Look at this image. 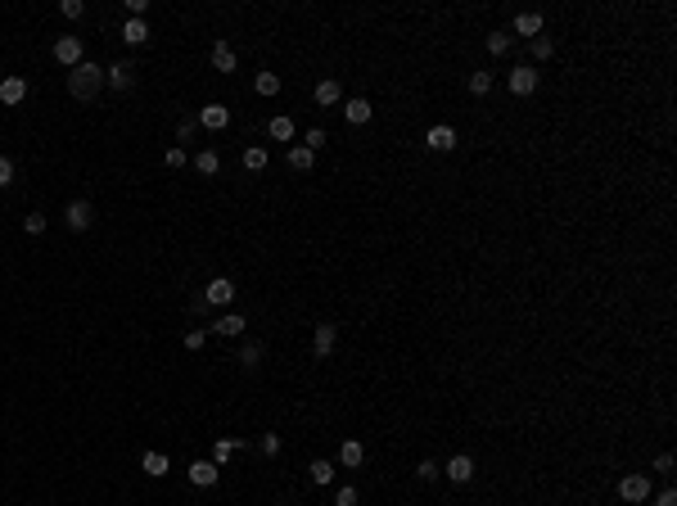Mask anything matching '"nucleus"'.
Segmentation results:
<instances>
[{
	"mask_svg": "<svg viewBox=\"0 0 677 506\" xmlns=\"http://www.w3.org/2000/svg\"><path fill=\"white\" fill-rule=\"evenodd\" d=\"M104 86H109V91H131V86H136V64L118 59L113 68H104Z\"/></svg>",
	"mask_w": 677,
	"mask_h": 506,
	"instance_id": "2",
	"label": "nucleus"
},
{
	"mask_svg": "<svg viewBox=\"0 0 677 506\" xmlns=\"http://www.w3.org/2000/svg\"><path fill=\"white\" fill-rule=\"evenodd\" d=\"M335 343H339V326L321 321L317 335H312V352H317V357H330V352H335Z\"/></svg>",
	"mask_w": 677,
	"mask_h": 506,
	"instance_id": "10",
	"label": "nucleus"
},
{
	"mask_svg": "<svg viewBox=\"0 0 677 506\" xmlns=\"http://www.w3.org/2000/svg\"><path fill=\"white\" fill-rule=\"evenodd\" d=\"M262 352H266V348H262L257 339L244 343V348H240V366H244V371H257V366H262Z\"/></svg>",
	"mask_w": 677,
	"mask_h": 506,
	"instance_id": "25",
	"label": "nucleus"
},
{
	"mask_svg": "<svg viewBox=\"0 0 677 506\" xmlns=\"http://www.w3.org/2000/svg\"><path fill=\"white\" fill-rule=\"evenodd\" d=\"M140 466H145V475H149V479H163V475L172 470L163 452H145V456H140Z\"/></svg>",
	"mask_w": 677,
	"mask_h": 506,
	"instance_id": "23",
	"label": "nucleus"
},
{
	"mask_svg": "<svg viewBox=\"0 0 677 506\" xmlns=\"http://www.w3.org/2000/svg\"><path fill=\"white\" fill-rule=\"evenodd\" d=\"M538 68H528V64H519V68H510V91L515 95H533L538 91Z\"/></svg>",
	"mask_w": 677,
	"mask_h": 506,
	"instance_id": "11",
	"label": "nucleus"
},
{
	"mask_svg": "<svg viewBox=\"0 0 677 506\" xmlns=\"http://www.w3.org/2000/svg\"><path fill=\"white\" fill-rule=\"evenodd\" d=\"M23 100H27L23 77H0V104H23Z\"/></svg>",
	"mask_w": 677,
	"mask_h": 506,
	"instance_id": "13",
	"label": "nucleus"
},
{
	"mask_svg": "<svg viewBox=\"0 0 677 506\" xmlns=\"http://www.w3.org/2000/svg\"><path fill=\"white\" fill-rule=\"evenodd\" d=\"M307 475H312V484H321V489H326V484H335V466H330L326 456H321V461H312Z\"/></svg>",
	"mask_w": 677,
	"mask_h": 506,
	"instance_id": "26",
	"label": "nucleus"
},
{
	"mask_svg": "<svg viewBox=\"0 0 677 506\" xmlns=\"http://www.w3.org/2000/svg\"><path fill=\"white\" fill-rule=\"evenodd\" d=\"M343 118H348V122H357V127H361V122H370V118H375V109H370V100H348V104H343Z\"/></svg>",
	"mask_w": 677,
	"mask_h": 506,
	"instance_id": "22",
	"label": "nucleus"
},
{
	"mask_svg": "<svg viewBox=\"0 0 677 506\" xmlns=\"http://www.w3.org/2000/svg\"><path fill=\"white\" fill-rule=\"evenodd\" d=\"M438 475H443V466H434V461H429V456H425L420 466H416V479H425V484H434Z\"/></svg>",
	"mask_w": 677,
	"mask_h": 506,
	"instance_id": "33",
	"label": "nucleus"
},
{
	"mask_svg": "<svg viewBox=\"0 0 677 506\" xmlns=\"http://www.w3.org/2000/svg\"><path fill=\"white\" fill-rule=\"evenodd\" d=\"M54 59H59L63 68H77V64L86 59V54H82V41H77V36H59V41H54Z\"/></svg>",
	"mask_w": 677,
	"mask_h": 506,
	"instance_id": "6",
	"label": "nucleus"
},
{
	"mask_svg": "<svg viewBox=\"0 0 677 506\" xmlns=\"http://www.w3.org/2000/svg\"><path fill=\"white\" fill-rule=\"evenodd\" d=\"M59 14H63V18H82V14H86V5H82V0H63Z\"/></svg>",
	"mask_w": 677,
	"mask_h": 506,
	"instance_id": "37",
	"label": "nucleus"
},
{
	"mask_svg": "<svg viewBox=\"0 0 677 506\" xmlns=\"http://www.w3.org/2000/svg\"><path fill=\"white\" fill-rule=\"evenodd\" d=\"M217 475H222V466H213V461H195V466H190V484H199V489H213Z\"/></svg>",
	"mask_w": 677,
	"mask_h": 506,
	"instance_id": "15",
	"label": "nucleus"
},
{
	"mask_svg": "<svg viewBox=\"0 0 677 506\" xmlns=\"http://www.w3.org/2000/svg\"><path fill=\"white\" fill-rule=\"evenodd\" d=\"M510 45H515V36H510V32H488V54H497V59H501V54H506Z\"/></svg>",
	"mask_w": 677,
	"mask_h": 506,
	"instance_id": "28",
	"label": "nucleus"
},
{
	"mask_svg": "<svg viewBox=\"0 0 677 506\" xmlns=\"http://www.w3.org/2000/svg\"><path fill=\"white\" fill-rule=\"evenodd\" d=\"M307 149H312V154H317V149H326V131H321V127L307 131Z\"/></svg>",
	"mask_w": 677,
	"mask_h": 506,
	"instance_id": "40",
	"label": "nucleus"
},
{
	"mask_svg": "<svg viewBox=\"0 0 677 506\" xmlns=\"http://www.w3.org/2000/svg\"><path fill=\"white\" fill-rule=\"evenodd\" d=\"M294 131H298V127H294L289 113H275V118L266 122V136H271V140H289V145H294Z\"/></svg>",
	"mask_w": 677,
	"mask_h": 506,
	"instance_id": "16",
	"label": "nucleus"
},
{
	"mask_svg": "<svg viewBox=\"0 0 677 506\" xmlns=\"http://www.w3.org/2000/svg\"><path fill=\"white\" fill-rule=\"evenodd\" d=\"M199 127H208V131L231 127V109H226V104H204V109H199Z\"/></svg>",
	"mask_w": 677,
	"mask_h": 506,
	"instance_id": "9",
	"label": "nucleus"
},
{
	"mask_svg": "<svg viewBox=\"0 0 677 506\" xmlns=\"http://www.w3.org/2000/svg\"><path fill=\"white\" fill-rule=\"evenodd\" d=\"M127 9H131V18H145L149 5H145V0H127Z\"/></svg>",
	"mask_w": 677,
	"mask_h": 506,
	"instance_id": "45",
	"label": "nucleus"
},
{
	"mask_svg": "<svg viewBox=\"0 0 677 506\" xmlns=\"http://www.w3.org/2000/svg\"><path fill=\"white\" fill-rule=\"evenodd\" d=\"M618 498L623 502H651V479H646V475H627L623 484H618Z\"/></svg>",
	"mask_w": 677,
	"mask_h": 506,
	"instance_id": "4",
	"label": "nucleus"
},
{
	"mask_svg": "<svg viewBox=\"0 0 677 506\" xmlns=\"http://www.w3.org/2000/svg\"><path fill=\"white\" fill-rule=\"evenodd\" d=\"M339 82L335 77H326V82H317V91H312V100H317L321 104V109H330V104H339Z\"/></svg>",
	"mask_w": 677,
	"mask_h": 506,
	"instance_id": "18",
	"label": "nucleus"
},
{
	"mask_svg": "<svg viewBox=\"0 0 677 506\" xmlns=\"http://www.w3.org/2000/svg\"><path fill=\"white\" fill-rule=\"evenodd\" d=\"M357 502H361V493L352 489V484H343V489L335 493V506H357Z\"/></svg>",
	"mask_w": 677,
	"mask_h": 506,
	"instance_id": "34",
	"label": "nucleus"
},
{
	"mask_svg": "<svg viewBox=\"0 0 677 506\" xmlns=\"http://www.w3.org/2000/svg\"><path fill=\"white\" fill-rule=\"evenodd\" d=\"M190 312H195V317H204V312H208V299H204V294H199V299H190Z\"/></svg>",
	"mask_w": 677,
	"mask_h": 506,
	"instance_id": "46",
	"label": "nucleus"
},
{
	"mask_svg": "<svg viewBox=\"0 0 677 506\" xmlns=\"http://www.w3.org/2000/svg\"><path fill=\"white\" fill-rule=\"evenodd\" d=\"M240 447H244L240 438H217V443H213V456H208V461H213V466H226L235 452H240Z\"/></svg>",
	"mask_w": 677,
	"mask_h": 506,
	"instance_id": "19",
	"label": "nucleus"
},
{
	"mask_svg": "<svg viewBox=\"0 0 677 506\" xmlns=\"http://www.w3.org/2000/svg\"><path fill=\"white\" fill-rule=\"evenodd\" d=\"M528 50H533V59H538V64H547L551 54H556V45H551V36H533Z\"/></svg>",
	"mask_w": 677,
	"mask_h": 506,
	"instance_id": "29",
	"label": "nucleus"
},
{
	"mask_svg": "<svg viewBox=\"0 0 677 506\" xmlns=\"http://www.w3.org/2000/svg\"><path fill=\"white\" fill-rule=\"evenodd\" d=\"M163 163H167V168H185V149H181V145H172L167 154H163Z\"/></svg>",
	"mask_w": 677,
	"mask_h": 506,
	"instance_id": "38",
	"label": "nucleus"
},
{
	"mask_svg": "<svg viewBox=\"0 0 677 506\" xmlns=\"http://www.w3.org/2000/svg\"><path fill=\"white\" fill-rule=\"evenodd\" d=\"M195 131H199V118H181V127H176V140H195Z\"/></svg>",
	"mask_w": 677,
	"mask_h": 506,
	"instance_id": "36",
	"label": "nucleus"
},
{
	"mask_svg": "<svg viewBox=\"0 0 677 506\" xmlns=\"http://www.w3.org/2000/svg\"><path fill=\"white\" fill-rule=\"evenodd\" d=\"M244 326H249V321H244L240 312H226V317H217V321H213V326H208V330H217V335L235 339V335H244Z\"/></svg>",
	"mask_w": 677,
	"mask_h": 506,
	"instance_id": "14",
	"label": "nucleus"
},
{
	"mask_svg": "<svg viewBox=\"0 0 677 506\" xmlns=\"http://www.w3.org/2000/svg\"><path fill=\"white\" fill-rule=\"evenodd\" d=\"M195 168L204 172V177H213V172H222V158H217V149H204V154L195 158Z\"/></svg>",
	"mask_w": 677,
	"mask_h": 506,
	"instance_id": "31",
	"label": "nucleus"
},
{
	"mask_svg": "<svg viewBox=\"0 0 677 506\" xmlns=\"http://www.w3.org/2000/svg\"><path fill=\"white\" fill-rule=\"evenodd\" d=\"M204 339H208V330H190V335H185V348L199 352V348H204Z\"/></svg>",
	"mask_w": 677,
	"mask_h": 506,
	"instance_id": "41",
	"label": "nucleus"
},
{
	"mask_svg": "<svg viewBox=\"0 0 677 506\" xmlns=\"http://www.w3.org/2000/svg\"><path fill=\"white\" fill-rule=\"evenodd\" d=\"M655 475H673V452H660V456H655Z\"/></svg>",
	"mask_w": 677,
	"mask_h": 506,
	"instance_id": "42",
	"label": "nucleus"
},
{
	"mask_svg": "<svg viewBox=\"0 0 677 506\" xmlns=\"http://www.w3.org/2000/svg\"><path fill=\"white\" fill-rule=\"evenodd\" d=\"M262 452H266V456L280 452V434H262Z\"/></svg>",
	"mask_w": 677,
	"mask_h": 506,
	"instance_id": "43",
	"label": "nucleus"
},
{
	"mask_svg": "<svg viewBox=\"0 0 677 506\" xmlns=\"http://www.w3.org/2000/svg\"><path fill=\"white\" fill-rule=\"evenodd\" d=\"M443 475H447V479H452V484H470V479H474V456H465V452H456V456H452V461H447V466H443Z\"/></svg>",
	"mask_w": 677,
	"mask_h": 506,
	"instance_id": "8",
	"label": "nucleus"
},
{
	"mask_svg": "<svg viewBox=\"0 0 677 506\" xmlns=\"http://www.w3.org/2000/svg\"><path fill=\"white\" fill-rule=\"evenodd\" d=\"M425 145L434 149V154H447V149H456V127H447V122H434V127L425 131Z\"/></svg>",
	"mask_w": 677,
	"mask_h": 506,
	"instance_id": "3",
	"label": "nucleus"
},
{
	"mask_svg": "<svg viewBox=\"0 0 677 506\" xmlns=\"http://www.w3.org/2000/svg\"><path fill=\"white\" fill-rule=\"evenodd\" d=\"M655 506H677V493H673V489H664L660 498H655Z\"/></svg>",
	"mask_w": 677,
	"mask_h": 506,
	"instance_id": "44",
	"label": "nucleus"
},
{
	"mask_svg": "<svg viewBox=\"0 0 677 506\" xmlns=\"http://www.w3.org/2000/svg\"><path fill=\"white\" fill-rule=\"evenodd\" d=\"M361 461H366V447H361V438H343V443H339V466L357 470Z\"/></svg>",
	"mask_w": 677,
	"mask_h": 506,
	"instance_id": "12",
	"label": "nucleus"
},
{
	"mask_svg": "<svg viewBox=\"0 0 677 506\" xmlns=\"http://www.w3.org/2000/svg\"><path fill=\"white\" fill-rule=\"evenodd\" d=\"M23 231H27V235H41V231H45V213H27V217H23Z\"/></svg>",
	"mask_w": 677,
	"mask_h": 506,
	"instance_id": "35",
	"label": "nucleus"
},
{
	"mask_svg": "<svg viewBox=\"0 0 677 506\" xmlns=\"http://www.w3.org/2000/svg\"><path fill=\"white\" fill-rule=\"evenodd\" d=\"M100 91H104V68H100V64L82 59L77 68H68V95H73V100L91 104V100H100Z\"/></svg>",
	"mask_w": 677,
	"mask_h": 506,
	"instance_id": "1",
	"label": "nucleus"
},
{
	"mask_svg": "<svg viewBox=\"0 0 677 506\" xmlns=\"http://www.w3.org/2000/svg\"><path fill=\"white\" fill-rule=\"evenodd\" d=\"M312 163H317V154L307 145H289V168L294 172H312Z\"/></svg>",
	"mask_w": 677,
	"mask_h": 506,
	"instance_id": "24",
	"label": "nucleus"
},
{
	"mask_svg": "<svg viewBox=\"0 0 677 506\" xmlns=\"http://www.w3.org/2000/svg\"><path fill=\"white\" fill-rule=\"evenodd\" d=\"M515 32H519V36H528V41H533V36H542V14L524 9V14L515 18Z\"/></svg>",
	"mask_w": 677,
	"mask_h": 506,
	"instance_id": "21",
	"label": "nucleus"
},
{
	"mask_svg": "<svg viewBox=\"0 0 677 506\" xmlns=\"http://www.w3.org/2000/svg\"><path fill=\"white\" fill-rule=\"evenodd\" d=\"M275 506H289V502H275Z\"/></svg>",
	"mask_w": 677,
	"mask_h": 506,
	"instance_id": "47",
	"label": "nucleus"
},
{
	"mask_svg": "<svg viewBox=\"0 0 677 506\" xmlns=\"http://www.w3.org/2000/svg\"><path fill=\"white\" fill-rule=\"evenodd\" d=\"M122 41H127V45H145V41H149V23H145V18H127V27H122Z\"/></svg>",
	"mask_w": 677,
	"mask_h": 506,
	"instance_id": "20",
	"label": "nucleus"
},
{
	"mask_svg": "<svg viewBox=\"0 0 677 506\" xmlns=\"http://www.w3.org/2000/svg\"><path fill=\"white\" fill-rule=\"evenodd\" d=\"M253 86H257V95H266V100H271V95L280 91V77H275V73H257Z\"/></svg>",
	"mask_w": 677,
	"mask_h": 506,
	"instance_id": "30",
	"label": "nucleus"
},
{
	"mask_svg": "<svg viewBox=\"0 0 677 506\" xmlns=\"http://www.w3.org/2000/svg\"><path fill=\"white\" fill-rule=\"evenodd\" d=\"M492 91V73H470V95H488Z\"/></svg>",
	"mask_w": 677,
	"mask_h": 506,
	"instance_id": "32",
	"label": "nucleus"
},
{
	"mask_svg": "<svg viewBox=\"0 0 677 506\" xmlns=\"http://www.w3.org/2000/svg\"><path fill=\"white\" fill-rule=\"evenodd\" d=\"M9 181H14V158H5V154H0V190H5Z\"/></svg>",
	"mask_w": 677,
	"mask_h": 506,
	"instance_id": "39",
	"label": "nucleus"
},
{
	"mask_svg": "<svg viewBox=\"0 0 677 506\" xmlns=\"http://www.w3.org/2000/svg\"><path fill=\"white\" fill-rule=\"evenodd\" d=\"M240 163L249 168V172H262V168H266V149H262V145H244Z\"/></svg>",
	"mask_w": 677,
	"mask_h": 506,
	"instance_id": "27",
	"label": "nucleus"
},
{
	"mask_svg": "<svg viewBox=\"0 0 677 506\" xmlns=\"http://www.w3.org/2000/svg\"><path fill=\"white\" fill-rule=\"evenodd\" d=\"M63 222H68V231H86V226L95 222V213H91V204L86 199H73L68 208H63Z\"/></svg>",
	"mask_w": 677,
	"mask_h": 506,
	"instance_id": "7",
	"label": "nucleus"
},
{
	"mask_svg": "<svg viewBox=\"0 0 677 506\" xmlns=\"http://www.w3.org/2000/svg\"><path fill=\"white\" fill-rule=\"evenodd\" d=\"M204 299H208V308H226V303H235V281H226V276H217V281H208Z\"/></svg>",
	"mask_w": 677,
	"mask_h": 506,
	"instance_id": "5",
	"label": "nucleus"
},
{
	"mask_svg": "<svg viewBox=\"0 0 677 506\" xmlns=\"http://www.w3.org/2000/svg\"><path fill=\"white\" fill-rule=\"evenodd\" d=\"M235 64H240V54H235L226 41H217V45H213V68H217V73H235Z\"/></svg>",
	"mask_w": 677,
	"mask_h": 506,
	"instance_id": "17",
	"label": "nucleus"
}]
</instances>
